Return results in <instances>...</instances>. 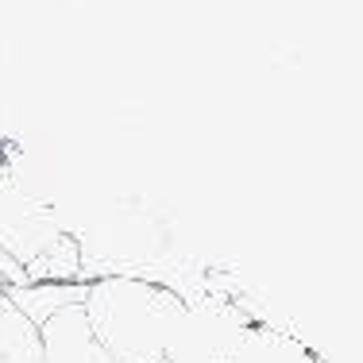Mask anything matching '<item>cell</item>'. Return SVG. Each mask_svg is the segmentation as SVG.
<instances>
[{
	"mask_svg": "<svg viewBox=\"0 0 363 363\" xmlns=\"http://www.w3.org/2000/svg\"><path fill=\"white\" fill-rule=\"evenodd\" d=\"M186 301L174 286L135 274H108L89 282L82 313L93 336L116 363H167Z\"/></svg>",
	"mask_w": 363,
	"mask_h": 363,
	"instance_id": "1",
	"label": "cell"
},
{
	"mask_svg": "<svg viewBox=\"0 0 363 363\" xmlns=\"http://www.w3.org/2000/svg\"><path fill=\"white\" fill-rule=\"evenodd\" d=\"M255 321L228 298H194L186 301L174 340H170L167 363H228L236 344Z\"/></svg>",
	"mask_w": 363,
	"mask_h": 363,
	"instance_id": "2",
	"label": "cell"
},
{
	"mask_svg": "<svg viewBox=\"0 0 363 363\" xmlns=\"http://www.w3.org/2000/svg\"><path fill=\"white\" fill-rule=\"evenodd\" d=\"M62 236L66 228L50 213V205H43L35 194L20 189L8 174H0V252L12 263L28 267Z\"/></svg>",
	"mask_w": 363,
	"mask_h": 363,
	"instance_id": "3",
	"label": "cell"
},
{
	"mask_svg": "<svg viewBox=\"0 0 363 363\" xmlns=\"http://www.w3.org/2000/svg\"><path fill=\"white\" fill-rule=\"evenodd\" d=\"M39 344L43 363H116L93 336L82 306H66L47 325H39Z\"/></svg>",
	"mask_w": 363,
	"mask_h": 363,
	"instance_id": "4",
	"label": "cell"
},
{
	"mask_svg": "<svg viewBox=\"0 0 363 363\" xmlns=\"http://www.w3.org/2000/svg\"><path fill=\"white\" fill-rule=\"evenodd\" d=\"M228 363H321L317 352H309L298 336L282 333L271 325H252L244 340L236 344Z\"/></svg>",
	"mask_w": 363,
	"mask_h": 363,
	"instance_id": "5",
	"label": "cell"
},
{
	"mask_svg": "<svg viewBox=\"0 0 363 363\" xmlns=\"http://www.w3.org/2000/svg\"><path fill=\"white\" fill-rule=\"evenodd\" d=\"M85 290H89V282H28V286H8L4 298L39 328L66 306H82Z\"/></svg>",
	"mask_w": 363,
	"mask_h": 363,
	"instance_id": "6",
	"label": "cell"
},
{
	"mask_svg": "<svg viewBox=\"0 0 363 363\" xmlns=\"http://www.w3.org/2000/svg\"><path fill=\"white\" fill-rule=\"evenodd\" d=\"M0 363H43L39 328L8 298L0 306Z\"/></svg>",
	"mask_w": 363,
	"mask_h": 363,
	"instance_id": "7",
	"label": "cell"
},
{
	"mask_svg": "<svg viewBox=\"0 0 363 363\" xmlns=\"http://www.w3.org/2000/svg\"><path fill=\"white\" fill-rule=\"evenodd\" d=\"M28 282H77L82 279V252H77V240L66 232L58 244H50L35 263L23 267Z\"/></svg>",
	"mask_w": 363,
	"mask_h": 363,
	"instance_id": "8",
	"label": "cell"
},
{
	"mask_svg": "<svg viewBox=\"0 0 363 363\" xmlns=\"http://www.w3.org/2000/svg\"><path fill=\"white\" fill-rule=\"evenodd\" d=\"M0 306H4V286H0Z\"/></svg>",
	"mask_w": 363,
	"mask_h": 363,
	"instance_id": "9",
	"label": "cell"
},
{
	"mask_svg": "<svg viewBox=\"0 0 363 363\" xmlns=\"http://www.w3.org/2000/svg\"><path fill=\"white\" fill-rule=\"evenodd\" d=\"M0 174H4V170H0Z\"/></svg>",
	"mask_w": 363,
	"mask_h": 363,
	"instance_id": "10",
	"label": "cell"
}]
</instances>
